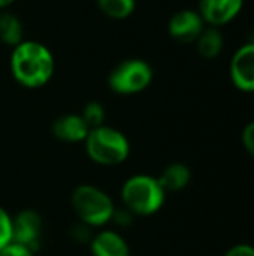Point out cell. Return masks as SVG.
I'll return each mask as SVG.
<instances>
[{"label": "cell", "mask_w": 254, "mask_h": 256, "mask_svg": "<svg viewBox=\"0 0 254 256\" xmlns=\"http://www.w3.org/2000/svg\"><path fill=\"white\" fill-rule=\"evenodd\" d=\"M153 80L151 66L138 58L120 63L109 75L108 84L118 94H135L145 90Z\"/></svg>", "instance_id": "5"}, {"label": "cell", "mask_w": 254, "mask_h": 256, "mask_svg": "<svg viewBox=\"0 0 254 256\" xmlns=\"http://www.w3.org/2000/svg\"><path fill=\"white\" fill-rule=\"evenodd\" d=\"M72 206L78 218L90 226H102L114 216L112 200L100 189L82 184L72 194Z\"/></svg>", "instance_id": "4"}, {"label": "cell", "mask_w": 254, "mask_h": 256, "mask_svg": "<svg viewBox=\"0 0 254 256\" xmlns=\"http://www.w3.org/2000/svg\"><path fill=\"white\" fill-rule=\"evenodd\" d=\"M198 40V51L204 58H214L220 54L223 46V38L217 28L202 30Z\"/></svg>", "instance_id": "13"}, {"label": "cell", "mask_w": 254, "mask_h": 256, "mask_svg": "<svg viewBox=\"0 0 254 256\" xmlns=\"http://www.w3.org/2000/svg\"><path fill=\"white\" fill-rule=\"evenodd\" d=\"M15 0H0V9H3V8H7L9 4H12Z\"/></svg>", "instance_id": "21"}, {"label": "cell", "mask_w": 254, "mask_h": 256, "mask_svg": "<svg viewBox=\"0 0 254 256\" xmlns=\"http://www.w3.org/2000/svg\"><path fill=\"white\" fill-rule=\"evenodd\" d=\"M232 82L243 92H254V42L243 45L231 62Z\"/></svg>", "instance_id": "6"}, {"label": "cell", "mask_w": 254, "mask_h": 256, "mask_svg": "<svg viewBox=\"0 0 254 256\" xmlns=\"http://www.w3.org/2000/svg\"><path fill=\"white\" fill-rule=\"evenodd\" d=\"M40 234V218L33 210H25L19 213L12 220V242L34 249Z\"/></svg>", "instance_id": "9"}, {"label": "cell", "mask_w": 254, "mask_h": 256, "mask_svg": "<svg viewBox=\"0 0 254 256\" xmlns=\"http://www.w3.org/2000/svg\"><path fill=\"white\" fill-rule=\"evenodd\" d=\"M93 256H130L124 238L114 231H102L91 242Z\"/></svg>", "instance_id": "11"}, {"label": "cell", "mask_w": 254, "mask_h": 256, "mask_svg": "<svg viewBox=\"0 0 254 256\" xmlns=\"http://www.w3.org/2000/svg\"><path fill=\"white\" fill-rule=\"evenodd\" d=\"M12 242V219L0 207V250Z\"/></svg>", "instance_id": "17"}, {"label": "cell", "mask_w": 254, "mask_h": 256, "mask_svg": "<svg viewBox=\"0 0 254 256\" xmlns=\"http://www.w3.org/2000/svg\"><path fill=\"white\" fill-rule=\"evenodd\" d=\"M0 256H34L33 255V250L28 249L27 246H22V244H18V243H13L10 242L6 248H3L0 250Z\"/></svg>", "instance_id": "18"}, {"label": "cell", "mask_w": 254, "mask_h": 256, "mask_svg": "<svg viewBox=\"0 0 254 256\" xmlns=\"http://www.w3.org/2000/svg\"><path fill=\"white\" fill-rule=\"evenodd\" d=\"M85 148L93 162L105 166L123 164L130 153L127 138L120 130L105 124L88 132Z\"/></svg>", "instance_id": "2"}, {"label": "cell", "mask_w": 254, "mask_h": 256, "mask_svg": "<svg viewBox=\"0 0 254 256\" xmlns=\"http://www.w3.org/2000/svg\"><path fill=\"white\" fill-rule=\"evenodd\" d=\"M244 0H201L199 15L211 26L231 22L243 9Z\"/></svg>", "instance_id": "7"}, {"label": "cell", "mask_w": 254, "mask_h": 256, "mask_svg": "<svg viewBox=\"0 0 254 256\" xmlns=\"http://www.w3.org/2000/svg\"><path fill=\"white\" fill-rule=\"evenodd\" d=\"M10 70L21 86L37 88L51 80L54 74V57L45 45L36 40H24L13 46Z\"/></svg>", "instance_id": "1"}, {"label": "cell", "mask_w": 254, "mask_h": 256, "mask_svg": "<svg viewBox=\"0 0 254 256\" xmlns=\"http://www.w3.org/2000/svg\"><path fill=\"white\" fill-rule=\"evenodd\" d=\"M169 34L180 42H192L204 30V20L195 10H180L169 21Z\"/></svg>", "instance_id": "8"}, {"label": "cell", "mask_w": 254, "mask_h": 256, "mask_svg": "<svg viewBox=\"0 0 254 256\" xmlns=\"http://www.w3.org/2000/svg\"><path fill=\"white\" fill-rule=\"evenodd\" d=\"M21 33H22V27L16 16L10 14L0 15V39L3 42L16 46L19 42H22Z\"/></svg>", "instance_id": "14"}, {"label": "cell", "mask_w": 254, "mask_h": 256, "mask_svg": "<svg viewBox=\"0 0 254 256\" xmlns=\"http://www.w3.org/2000/svg\"><path fill=\"white\" fill-rule=\"evenodd\" d=\"M81 117L84 118L85 124L88 126V129H96V128H100L103 126V122H105V111L102 108L100 104L97 102H90L85 105Z\"/></svg>", "instance_id": "16"}, {"label": "cell", "mask_w": 254, "mask_h": 256, "mask_svg": "<svg viewBox=\"0 0 254 256\" xmlns=\"http://www.w3.org/2000/svg\"><path fill=\"white\" fill-rule=\"evenodd\" d=\"M225 256H254V248L249 244H240L232 248Z\"/></svg>", "instance_id": "20"}, {"label": "cell", "mask_w": 254, "mask_h": 256, "mask_svg": "<svg viewBox=\"0 0 254 256\" xmlns=\"http://www.w3.org/2000/svg\"><path fill=\"white\" fill-rule=\"evenodd\" d=\"M165 190L159 180L150 176L130 177L121 190L124 207L135 214L150 216L160 210L165 201Z\"/></svg>", "instance_id": "3"}, {"label": "cell", "mask_w": 254, "mask_h": 256, "mask_svg": "<svg viewBox=\"0 0 254 256\" xmlns=\"http://www.w3.org/2000/svg\"><path fill=\"white\" fill-rule=\"evenodd\" d=\"M90 129L81 116L67 114L57 118L52 124V134L57 140L64 142H81L85 141Z\"/></svg>", "instance_id": "10"}, {"label": "cell", "mask_w": 254, "mask_h": 256, "mask_svg": "<svg viewBox=\"0 0 254 256\" xmlns=\"http://www.w3.org/2000/svg\"><path fill=\"white\" fill-rule=\"evenodd\" d=\"M102 12L111 18L123 20L133 14L136 2L135 0H97Z\"/></svg>", "instance_id": "15"}, {"label": "cell", "mask_w": 254, "mask_h": 256, "mask_svg": "<svg viewBox=\"0 0 254 256\" xmlns=\"http://www.w3.org/2000/svg\"><path fill=\"white\" fill-rule=\"evenodd\" d=\"M243 142H244V147L247 148V152L254 156V122L250 123L244 132H243Z\"/></svg>", "instance_id": "19"}, {"label": "cell", "mask_w": 254, "mask_h": 256, "mask_svg": "<svg viewBox=\"0 0 254 256\" xmlns=\"http://www.w3.org/2000/svg\"><path fill=\"white\" fill-rule=\"evenodd\" d=\"M157 180L165 192H175L187 186L190 182V171L186 165L172 164L162 172Z\"/></svg>", "instance_id": "12"}]
</instances>
